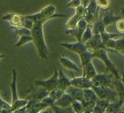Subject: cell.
Wrapping results in <instances>:
<instances>
[{
  "mask_svg": "<svg viewBox=\"0 0 124 113\" xmlns=\"http://www.w3.org/2000/svg\"><path fill=\"white\" fill-rule=\"evenodd\" d=\"M56 8L54 5H49L44 8L39 13L26 16L34 23L31 30L33 43L38 51L39 55L42 59H48V48L46 47L44 35V24L52 19L65 17V14H56Z\"/></svg>",
  "mask_w": 124,
  "mask_h": 113,
  "instance_id": "cell-1",
  "label": "cell"
},
{
  "mask_svg": "<svg viewBox=\"0 0 124 113\" xmlns=\"http://www.w3.org/2000/svg\"><path fill=\"white\" fill-rule=\"evenodd\" d=\"M16 81H17V73L14 69L13 70V81L11 83V88L12 91V104L11 110L14 111L16 109H20L24 106H27L29 101L26 99H21L19 98L17 92V86H16Z\"/></svg>",
  "mask_w": 124,
  "mask_h": 113,
  "instance_id": "cell-2",
  "label": "cell"
},
{
  "mask_svg": "<svg viewBox=\"0 0 124 113\" xmlns=\"http://www.w3.org/2000/svg\"><path fill=\"white\" fill-rule=\"evenodd\" d=\"M107 52V50L105 48H102L99 50L96 51L94 52V58H99V60L102 61L103 63L106 65V72H110L112 74L116 76L117 79H120L121 78L118 73L117 67L109 59Z\"/></svg>",
  "mask_w": 124,
  "mask_h": 113,
  "instance_id": "cell-3",
  "label": "cell"
},
{
  "mask_svg": "<svg viewBox=\"0 0 124 113\" xmlns=\"http://www.w3.org/2000/svg\"><path fill=\"white\" fill-rule=\"evenodd\" d=\"M91 89L95 92L99 99L109 101H116L117 92L109 87L92 86Z\"/></svg>",
  "mask_w": 124,
  "mask_h": 113,
  "instance_id": "cell-4",
  "label": "cell"
},
{
  "mask_svg": "<svg viewBox=\"0 0 124 113\" xmlns=\"http://www.w3.org/2000/svg\"><path fill=\"white\" fill-rule=\"evenodd\" d=\"M49 92L40 86H38V88H33V89H31L30 93L25 98L29 101L27 106H31L33 104L42 101L45 97L48 96Z\"/></svg>",
  "mask_w": 124,
  "mask_h": 113,
  "instance_id": "cell-5",
  "label": "cell"
},
{
  "mask_svg": "<svg viewBox=\"0 0 124 113\" xmlns=\"http://www.w3.org/2000/svg\"><path fill=\"white\" fill-rule=\"evenodd\" d=\"M99 9L96 1H89V3L86 8V16L84 19L88 25H93L96 23L98 16Z\"/></svg>",
  "mask_w": 124,
  "mask_h": 113,
  "instance_id": "cell-6",
  "label": "cell"
},
{
  "mask_svg": "<svg viewBox=\"0 0 124 113\" xmlns=\"http://www.w3.org/2000/svg\"><path fill=\"white\" fill-rule=\"evenodd\" d=\"M86 16V8L83 5L75 9V14L73 17L70 18L65 25V28L67 30L73 29L76 27L78 23L85 19Z\"/></svg>",
  "mask_w": 124,
  "mask_h": 113,
  "instance_id": "cell-7",
  "label": "cell"
},
{
  "mask_svg": "<svg viewBox=\"0 0 124 113\" xmlns=\"http://www.w3.org/2000/svg\"><path fill=\"white\" fill-rule=\"evenodd\" d=\"M58 72L55 70V73L52 76L47 80H36L35 81V85L45 88L48 91L58 88Z\"/></svg>",
  "mask_w": 124,
  "mask_h": 113,
  "instance_id": "cell-8",
  "label": "cell"
},
{
  "mask_svg": "<svg viewBox=\"0 0 124 113\" xmlns=\"http://www.w3.org/2000/svg\"><path fill=\"white\" fill-rule=\"evenodd\" d=\"M113 74L97 73V75L92 78V83L93 86H104V87H110L112 83V77Z\"/></svg>",
  "mask_w": 124,
  "mask_h": 113,
  "instance_id": "cell-9",
  "label": "cell"
},
{
  "mask_svg": "<svg viewBox=\"0 0 124 113\" xmlns=\"http://www.w3.org/2000/svg\"><path fill=\"white\" fill-rule=\"evenodd\" d=\"M87 23L85 19H83L78 23L76 27L73 29L67 30L65 31V34L68 35H71L73 37H75L78 42L81 41L82 36L83 35L84 32L87 29Z\"/></svg>",
  "mask_w": 124,
  "mask_h": 113,
  "instance_id": "cell-10",
  "label": "cell"
},
{
  "mask_svg": "<svg viewBox=\"0 0 124 113\" xmlns=\"http://www.w3.org/2000/svg\"><path fill=\"white\" fill-rule=\"evenodd\" d=\"M59 45L67 48L68 50L71 51V52L75 53V54H78V55H79L82 53L84 52L85 51L87 50L88 49L86 44L81 42H81L76 41L75 42L73 43L62 42L60 43Z\"/></svg>",
  "mask_w": 124,
  "mask_h": 113,
  "instance_id": "cell-11",
  "label": "cell"
},
{
  "mask_svg": "<svg viewBox=\"0 0 124 113\" xmlns=\"http://www.w3.org/2000/svg\"><path fill=\"white\" fill-rule=\"evenodd\" d=\"M87 45V48L89 50L92 51L93 52H95L96 51L99 50L102 48H105L104 45L102 42V39L101 34H96V35H93L92 38L87 41V42L85 43ZM107 50V49H106Z\"/></svg>",
  "mask_w": 124,
  "mask_h": 113,
  "instance_id": "cell-12",
  "label": "cell"
},
{
  "mask_svg": "<svg viewBox=\"0 0 124 113\" xmlns=\"http://www.w3.org/2000/svg\"><path fill=\"white\" fill-rule=\"evenodd\" d=\"M71 84L72 86L83 89L91 88L93 86L91 80L88 79L85 76L73 77V79L71 80Z\"/></svg>",
  "mask_w": 124,
  "mask_h": 113,
  "instance_id": "cell-13",
  "label": "cell"
},
{
  "mask_svg": "<svg viewBox=\"0 0 124 113\" xmlns=\"http://www.w3.org/2000/svg\"><path fill=\"white\" fill-rule=\"evenodd\" d=\"M4 20H6L14 29L23 27L24 16L19 14H8L3 17Z\"/></svg>",
  "mask_w": 124,
  "mask_h": 113,
  "instance_id": "cell-14",
  "label": "cell"
},
{
  "mask_svg": "<svg viewBox=\"0 0 124 113\" xmlns=\"http://www.w3.org/2000/svg\"><path fill=\"white\" fill-rule=\"evenodd\" d=\"M65 93L70 95L75 100L81 102L82 105L84 103V102H85L83 97L84 91L83 89L76 88V87L71 85L66 89Z\"/></svg>",
  "mask_w": 124,
  "mask_h": 113,
  "instance_id": "cell-15",
  "label": "cell"
},
{
  "mask_svg": "<svg viewBox=\"0 0 124 113\" xmlns=\"http://www.w3.org/2000/svg\"><path fill=\"white\" fill-rule=\"evenodd\" d=\"M58 88L65 92L66 89L71 85V80L67 77L62 69L58 71Z\"/></svg>",
  "mask_w": 124,
  "mask_h": 113,
  "instance_id": "cell-16",
  "label": "cell"
},
{
  "mask_svg": "<svg viewBox=\"0 0 124 113\" xmlns=\"http://www.w3.org/2000/svg\"><path fill=\"white\" fill-rule=\"evenodd\" d=\"M122 19V16H115L112 11H107V12L103 16L102 18V21L103 24L104 25L105 27L106 28L107 27H108V25L116 23L118 21Z\"/></svg>",
  "mask_w": 124,
  "mask_h": 113,
  "instance_id": "cell-17",
  "label": "cell"
},
{
  "mask_svg": "<svg viewBox=\"0 0 124 113\" xmlns=\"http://www.w3.org/2000/svg\"><path fill=\"white\" fill-rule=\"evenodd\" d=\"M75 99L70 95L64 93V94L60 97L59 99L55 101V105L63 108H66L71 106L72 103Z\"/></svg>",
  "mask_w": 124,
  "mask_h": 113,
  "instance_id": "cell-18",
  "label": "cell"
},
{
  "mask_svg": "<svg viewBox=\"0 0 124 113\" xmlns=\"http://www.w3.org/2000/svg\"><path fill=\"white\" fill-rule=\"evenodd\" d=\"M59 60L62 66H63L66 69L69 70L76 71V72H79L80 70L79 67L76 65L75 63H74L73 61H71L66 56H60Z\"/></svg>",
  "mask_w": 124,
  "mask_h": 113,
  "instance_id": "cell-19",
  "label": "cell"
},
{
  "mask_svg": "<svg viewBox=\"0 0 124 113\" xmlns=\"http://www.w3.org/2000/svg\"><path fill=\"white\" fill-rule=\"evenodd\" d=\"M83 76H85L88 79L92 80V78H94L97 75V72L95 69L92 61L87 63L85 66L83 67Z\"/></svg>",
  "mask_w": 124,
  "mask_h": 113,
  "instance_id": "cell-20",
  "label": "cell"
},
{
  "mask_svg": "<svg viewBox=\"0 0 124 113\" xmlns=\"http://www.w3.org/2000/svg\"><path fill=\"white\" fill-rule=\"evenodd\" d=\"M48 107V105H46L42 101H41L31 106H27V110L26 113H39L42 111H44Z\"/></svg>",
  "mask_w": 124,
  "mask_h": 113,
  "instance_id": "cell-21",
  "label": "cell"
},
{
  "mask_svg": "<svg viewBox=\"0 0 124 113\" xmlns=\"http://www.w3.org/2000/svg\"><path fill=\"white\" fill-rule=\"evenodd\" d=\"M108 105L109 104H108V101L99 99L93 108V111L94 113H104V112L106 109H107Z\"/></svg>",
  "mask_w": 124,
  "mask_h": 113,
  "instance_id": "cell-22",
  "label": "cell"
},
{
  "mask_svg": "<svg viewBox=\"0 0 124 113\" xmlns=\"http://www.w3.org/2000/svg\"><path fill=\"white\" fill-rule=\"evenodd\" d=\"M92 31H93V35L96 34H101L104 31H106V27L103 24L102 19L98 20L97 21L93 24L92 27Z\"/></svg>",
  "mask_w": 124,
  "mask_h": 113,
  "instance_id": "cell-23",
  "label": "cell"
},
{
  "mask_svg": "<svg viewBox=\"0 0 124 113\" xmlns=\"http://www.w3.org/2000/svg\"><path fill=\"white\" fill-rule=\"evenodd\" d=\"M116 88V92L119 95L120 100L124 99V86L120 79H116L112 82Z\"/></svg>",
  "mask_w": 124,
  "mask_h": 113,
  "instance_id": "cell-24",
  "label": "cell"
},
{
  "mask_svg": "<svg viewBox=\"0 0 124 113\" xmlns=\"http://www.w3.org/2000/svg\"><path fill=\"white\" fill-rule=\"evenodd\" d=\"M122 34H117V33H108L107 31H104L102 34H101V36L102 42L103 45L107 42L108 40L112 39H115L117 37H120L122 36Z\"/></svg>",
  "mask_w": 124,
  "mask_h": 113,
  "instance_id": "cell-25",
  "label": "cell"
},
{
  "mask_svg": "<svg viewBox=\"0 0 124 113\" xmlns=\"http://www.w3.org/2000/svg\"><path fill=\"white\" fill-rule=\"evenodd\" d=\"M92 27H93V25H87V29H86L83 35L82 36L81 42H83V43H86L87 41H89L92 38L93 35V31H92Z\"/></svg>",
  "mask_w": 124,
  "mask_h": 113,
  "instance_id": "cell-26",
  "label": "cell"
},
{
  "mask_svg": "<svg viewBox=\"0 0 124 113\" xmlns=\"http://www.w3.org/2000/svg\"><path fill=\"white\" fill-rule=\"evenodd\" d=\"M33 42V38L32 37V35H23L20 37V39L19 40L18 42L16 44V47H21L23 45H25V44H27V43Z\"/></svg>",
  "mask_w": 124,
  "mask_h": 113,
  "instance_id": "cell-27",
  "label": "cell"
},
{
  "mask_svg": "<svg viewBox=\"0 0 124 113\" xmlns=\"http://www.w3.org/2000/svg\"><path fill=\"white\" fill-rule=\"evenodd\" d=\"M51 107L55 113H75L71 106L66 107V108H63V107H60L56 105H54Z\"/></svg>",
  "mask_w": 124,
  "mask_h": 113,
  "instance_id": "cell-28",
  "label": "cell"
},
{
  "mask_svg": "<svg viewBox=\"0 0 124 113\" xmlns=\"http://www.w3.org/2000/svg\"><path fill=\"white\" fill-rule=\"evenodd\" d=\"M65 92L63 91L62 90L60 89L59 88H55L53 90L50 91L49 92V95L48 96L51 97L52 99H54L55 101H56L62 95H63Z\"/></svg>",
  "mask_w": 124,
  "mask_h": 113,
  "instance_id": "cell-29",
  "label": "cell"
},
{
  "mask_svg": "<svg viewBox=\"0 0 124 113\" xmlns=\"http://www.w3.org/2000/svg\"><path fill=\"white\" fill-rule=\"evenodd\" d=\"M71 107L75 113H79L84 111L83 106L81 103L78 101L74 100L71 105Z\"/></svg>",
  "mask_w": 124,
  "mask_h": 113,
  "instance_id": "cell-30",
  "label": "cell"
},
{
  "mask_svg": "<svg viewBox=\"0 0 124 113\" xmlns=\"http://www.w3.org/2000/svg\"><path fill=\"white\" fill-rule=\"evenodd\" d=\"M15 29V34L16 35H19L21 36L23 35H30L31 34V31L29 30L24 27H21V28L14 29Z\"/></svg>",
  "mask_w": 124,
  "mask_h": 113,
  "instance_id": "cell-31",
  "label": "cell"
},
{
  "mask_svg": "<svg viewBox=\"0 0 124 113\" xmlns=\"http://www.w3.org/2000/svg\"><path fill=\"white\" fill-rule=\"evenodd\" d=\"M96 3L99 9H107L110 5V1L107 0H102V1H96Z\"/></svg>",
  "mask_w": 124,
  "mask_h": 113,
  "instance_id": "cell-32",
  "label": "cell"
},
{
  "mask_svg": "<svg viewBox=\"0 0 124 113\" xmlns=\"http://www.w3.org/2000/svg\"><path fill=\"white\" fill-rule=\"evenodd\" d=\"M116 29L120 34H124V19L122 18L116 23Z\"/></svg>",
  "mask_w": 124,
  "mask_h": 113,
  "instance_id": "cell-33",
  "label": "cell"
},
{
  "mask_svg": "<svg viewBox=\"0 0 124 113\" xmlns=\"http://www.w3.org/2000/svg\"><path fill=\"white\" fill-rule=\"evenodd\" d=\"M33 25H34L33 22L32 21L31 19L27 18V17H26V16H24V23H23V27L29 30H31V31L33 27Z\"/></svg>",
  "mask_w": 124,
  "mask_h": 113,
  "instance_id": "cell-34",
  "label": "cell"
},
{
  "mask_svg": "<svg viewBox=\"0 0 124 113\" xmlns=\"http://www.w3.org/2000/svg\"><path fill=\"white\" fill-rule=\"evenodd\" d=\"M81 1L80 0H73L70 1L67 4V7L69 8H77L78 7L80 6L81 4Z\"/></svg>",
  "mask_w": 124,
  "mask_h": 113,
  "instance_id": "cell-35",
  "label": "cell"
},
{
  "mask_svg": "<svg viewBox=\"0 0 124 113\" xmlns=\"http://www.w3.org/2000/svg\"><path fill=\"white\" fill-rule=\"evenodd\" d=\"M42 101L44 102V103H45L46 105H48V107H52V106L55 105V101L54 100V99H52L51 97H50L49 96L45 97V98L43 99Z\"/></svg>",
  "mask_w": 124,
  "mask_h": 113,
  "instance_id": "cell-36",
  "label": "cell"
},
{
  "mask_svg": "<svg viewBox=\"0 0 124 113\" xmlns=\"http://www.w3.org/2000/svg\"><path fill=\"white\" fill-rule=\"evenodd\" d=\"M5 109H11V105L7 103L0 97V109L3 110Z\"/></svg>",
  "mask_w": 124,
  "mask_h": 113,
  "instance_id": "cell-37",
  "label": "cell"
},
{
  "mask_svg": "<svg viewBox=\"0 0 124 113\" xmlns=\"http://www.w3.org/2000/svg\"><path fill=\"white\" fill-rule=\"evenodd\" d=\"M27 106H24V107L20 108V109H16L13 112V113H27Z\"/></svg>",
  "mask_w": 124,
  "mask_h": 113,
  "instance_id": "cell-38",
  "label": "cell"
},
{
  "mask_svg": "<svg viewBox=\"0 0 124 113\" xmlns=\"http://www.w3.org/2000/svg\"><path fill=\"white\" fill-rule=\"evenodd\" d=\"M122 77L120 78V80H121V81L122 82L123 85H124V71H122Z\"/></svg>",
  "mask_w": 124,
  "mask_h": 113,
  "instance_id": "cell-39",
  "label": "cell"
},
{
  "mask_svg": "<svg viewBox=\"0 0 124 113\" xmlns=\"http://www.w3.org/2000/svg\"><path fill=\"white\" fill-rule=\"evenodd\" d=\"M121 14H122V17L123 19H124V8H121Z\"/></svg>",
  "mask_w": 124,
  "mask_h": 113,
  "instance_id": "cell-40",
  "label": "cell"
},
{
  "mask_svg": "<svg viewBox=\"0 0 124 113\" xmlns=\"http://www.w3.org/2000/svg\"><path fill=\"white\" fill-rule=\"evenodd\" d=\"M4 56H5V55H4V54H0V60L2 58H3Z\"/></svg>",
  "mask_w": 124,
  "mask_h": 113,
  "instance_id": "cell-41",
  "label": "cell"
},
{
  "mask_svg": "<svg viewBox=\"0 0 124 113\" xmlns=\"http://www.w3.org/2000/svg\"><path fill=\"white\" fill-rule=\"evenodd\" d=\"M39 113H49V111H42Z\"/></svg>",
  "mask_w": 124,
  "mask_h": 113,
  "instance_id": "cell-42",
  "label": "cell"
},
{
  "mask_svg": "<svg viewBox=\"0 0 124 113\" xmlns=\"http://www.w3.org/2000/svg\"><path fill=\"white\" fill-rule=\"evenodd\" d=\"M120 53H121L122 54H123V55H124V50L123 51H122V52H120Z\"/></svg>",
  "mask_w": 124,
  "mask_h": 113,
  "instance_id": "cell-43",
  "label": "cell"
},
{
  "mask_svg": "<svg viewBox=\"0 0 124 113\" xmlns=\"http://www.w3.org/2000/svg\"><path fill=\"white\" fill-rule=\"evenodd\" d=\"M120 113H124V110L122 111H121V112H120Z\"/></svg>",
  "mask_w": 124,
  "mask_h": 113,
  "instance_id": "cell-44",
  "label": "cell"
},
{
  "mask_svg": "<svg viewBox=\"0 0 124 113\" xmlns=\"http://www.w3.org/2000/svg\"><path fill=\"white\" fill-rule=\"evenodd\" d=\"M49 113H52V111L50 110V111H49Z\"/></svg>",
  "mask_w": 124,
  "mask_h": 113,
  "instance_id": "cell-45",
  "label": "cell"
},
{
  "mask_svg": "<svg viewBox=\"0 0 124 113\" xmlns=\"http://www.w3.org/2000/svg\"><path fill=\"white\" fill-rule=\"evenodd\" d=\"M108 113V112H107V111H106V113Z\"/></svg>",
  "mask_w": 124,
  "mask_h": 113,
  "instance_id": "cell-46",
  "label": "cell"
},
{
  "mask_svg": "<svg viewBox=\"0 0 124 113\" xmlns=\"http://www.w3.org/2000/svg\"><path fill=\"white\" fill-rule=\"evenodd\" d=\"M85 113L84 112H81V113Z\"/></svg>",
  "mask_w": 124,
  "mask_h": 113,
  "instance_id": "cell-47",
  "label": "cell"
}]
</instances>
